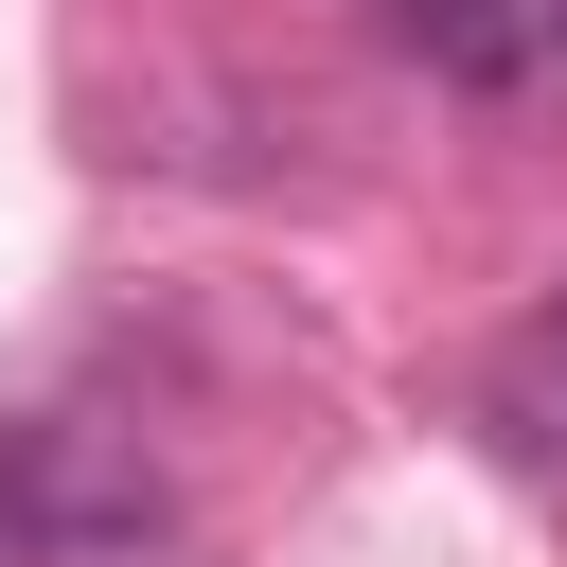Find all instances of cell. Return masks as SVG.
Here are the masks:
<instances>
[{
  "mask_svg": "<svg viewBox=\"0 0 567 567\" xmlns=\"http://www.w3.org/2000/svg\"><path fill=\"white\" fill-rule=\"evenodd\" d=\"M390 35H408V53H443V71H514V53H532L496 0H390Z\"/></svg>",
  "mask_w": 567,
  "mask_h": 567,
  "instance_id": "6da1fadb",
  "label": "cell"
}]
</instances>
